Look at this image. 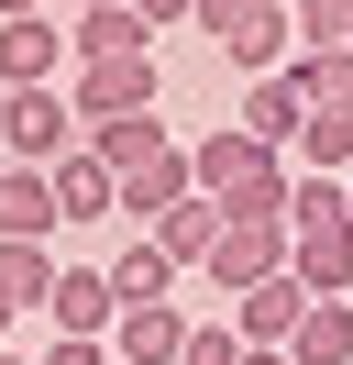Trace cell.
<instances>
[{
	"label": "cell",
	"mask_w": 353,
	"mask_h": 365,
	"mask_svg": "<svg viewBox=\"0 0 353 365\" xmlns=\"http://www.w3.org/2000/svg\"><path fill=\"white\" fill-rule=\"evenodd\" d=\"M287 365H353V299H309L287 332Z\"/></svg>",
	"instance_id": "16"
},
{
	"label": "cell",
	"mask_w": 353,
	"mask_h": 365,
	"mask_svg": "<svg viewBox=\"0 0 353 365\" xmlns=\"http://www.w3.org/2000/svg\"><path fill=\"white\" fill-rule=\"evenodd\" d=\"M298 310H309V288H298V277H254V288L232 299V343H243V354H287Z\"/></svg>",
	"instance_id": "4"
},
{
	"label": "cell",
	"mask_w": 353,
	"mask_h": 365,
	"mask_svg": "<svg viewBox=\"0 0 353 365\" xmlns=\"http://www.w3.org/2000/svg\"><path fill=\"white\" fill-rule=\"evenodd\" d=\"M342 222H353V178H342Z\"/></svg>",
	"instance_id": "29"
},
{
	"label": "cell",
	"mask_w": 353,
	"mask_h": 365,
	"mask_svg": "<svg viewBox=\"0 0 353 365\" xmlns=\"http://www.w3.org/2000/svg\"><path fill=\"white\" fill-rule=\"evenodd\" d=\"M176 343H188V310H176V299L110 321V365H176Z\"/></svg>",
	"instance_id": "9"
},
{
	"label": "cell",
	"mask_w": 353,
	"mask_h": 365,
	"mask_svg": "<svg viewBox=\"0 0 353 365\" xmlns=\"http://www.w3.org/2000/svg\"><path fill=\"white\" fill-rule=\"evenodd\" d=\"M287 89H298V111H353V45H298Z\"/></svg>",
	"instance_id": "12"
},
{
	"label": "cell",
	"mask_w": 353,
	"mask_h": 365,
	"mask_svg": "<svg viewBox=\"0 0 353 365\" xmlns=\"http://www.w3.org/2000/svg\"><path fill=\"white\" fill-rule=\"evenodd\" d=\"M66 56L78 67H110V56H154V34L132 23V0H110V11H78L66 23Z\"/></svg>",
	"instance_id": "11"
},
{
	"label": "cell",
	"mask_w": 353,
	"mask_h": 365,
	"mask_svg": "<svg viewBox=\"0 0 353 365\" xmlns=\"http://www.w3.org/2000/svg\"><path fill=\"white\" fill-rule=\"evenodd\" d=\"M33 365H110V343H44Z\"/></svg>",
	"instance_id": "26"
},
{
	"label": "cell",
	"mask_w": 353,
	"mask_h": 365,
	"mask_svg": "<svg viewBox=\"0 0 353 365\" xmlns=\"http://www.w3.org/2000/svg\"><path fill=\"white\" fill-rule=\"evenodd\" d=\"M132 23H144V34H166V23H188V0H132Z\"/></svg>",
	"instance_id": "27"
},
{
	"label": "cell",
	"mask_w": 353,
	"mask_h": 365,
	"mask_svg": "<svg viewBox=\"0 0 353 365\" xmlns=\"http://www.w3.org/2000/svg\"><path fill=\"white\" fill-rule=\"evenodd\" d=\"M78 155H100L110 178H122V166L166 155V122H154V111H132V122H88V133H78Z\"/></svg>",
	"instance_id": "19"
},
{
	"label": "cell",
	"mask_w": 353,
	"mask_h": 365,
	"mask_svg": "<svg viewBox=\"0 0 353 365\" xmlns=\"http://www.w3.org/2000/svg\"><path fill=\"white\" fill-rule=\"evenodd\" d=\"M287 277H298L309 299H353V222H309V232H287Z\"/></svg>",
	"instance_id": "7"
},
{
	"label": "cell",
	"mask_w": 353,
	"mask_h": 365,
	"mask_svg": "<svg viewBox=\"0 0 353 365\" xmlns=\"http://www.w3.org/2000/svg\"><path fill=\"white\" fill-rule=\"evenodd\" d=\"M176 365H243L232 321H188V343H176Z\"/></svg>",
	"instance_id": "24"
},
{
	"label": "cell",
	"mask_w": 353,
	"mask_h": 365,
	"mask_svg": "<svg viewBox=\"0 0 353 365\" xmlns=\"http://www.w3.org/2000/svg\"><path fill=\"white\" fill-rule=\"evenodd\" d=\"M56 200H44V166H0V244H44Z\"/></svg>",
	"instance_id": "17"
},
{
	"label": "cell",
	"mask_w": 353,
	"mask_h": 365,
	"mask_svg": "<svg viewBox=\"0 0 353 365\" xmlns=\"http://www.w3.org/2000/svg\"><path fill=\"white\" fill-rule=\"evenodd\" d=\"M287 166L298 178H353V111H309L298 144H287Z\"/></svg>",
	"instance_id": "18"
},
{
	"label": "cell",
	"mask_w": 353,
	"mask_h": 365,
	"mask_svg": "<svg viewBox=\"0 0 353 365\" xmlns=\"http://www.w3.org/2000/svg\"><path fill=\"white\" fill-rule=\"evenodd\" d=\"M221 56H232L243 78H287V56H298V23H287V0H265V11H254V23H243Z\"/></svg>",
	"instance_id": "15"
},
{
	"label": "cell",
	"mask_w": 353,
	"mask_h": 365,
	"mask_svg": "<svg viewBox=\"0 0 353 365\" xmlns=\"http://www.w3.org/2000/svg\"><path fill=\"white\" fill-rule=\"evenodd\" d=\"M66 144H78L66 89H0V166H56Z\"/></svg>",
	"instance_id": "1"
},
{
	"label": "cell",
	"mask_w": 353,
	"mask_h": 365,
	"mask_svg": "<svg viewBox=\"0 0 353 365\" xmlns=\"http://www.w3.org/2000/svg\"><path fill=\"white\" fill-rule=\"evenodd\" d=\"M210 277L221 299H243L254 277H287V222H221V244H210Z\"/></svg>",
	"instance_id": "3"
},
{
	"label": "cell",
	"mask_w": 353,
	"mask_h": 365,
	"mask_svg": "<svg viewBox=\"0 0 353 365\" xmlns=\"http://www.w3.org/2000/svg\"><path fill=\"white\" fill-rule=\"evenodd\" d=\"M56 67H66V23H44V11L0 23V89H56Z\"/></svg>",
	"instance_id": "8"
},
{
	"label": "cell",
	"mask_w": 353,
	"mask_h": 365,
	"mask_svg": "<svg viewBox=\"0 0 353 365\" xmlns=\"http://www.w3.org/2000/svg\"><path fill=\"white\" fill-rule=\"evenodd\" d=\"M44 200H56V222H110V166L66 144V155L44 166Z\"/></svg>",
	"instance_id": "10"
},
{
	"label": "cell",
	"mask_w": 353,
	"mask_h": 365,
	"mask_svg": "<svg viewBox=\"0 0 353 365\" xmlns=\"http://www.w3.org/2000/svg\"><path fill=\"white\" fill-rule=\"evenodd\" d=\"M100 277H110V299H122V310H154V299H176V266H166L154 244H122Z\"/></svg>",
	"instance_id": "20"
},
{
	"label": "cell",
	"mask_w": 353,
	"mask_h": 365,
	"mask_svg": "<svg viewBox=\"0 0 353 365\" xmlns=\"http://www.w3.org/2000/svg\"><path fill=\"white\" fill-rule=\"evenodd\" d=\"M144 244H154V255H166V266H176V277H188V266H210V244H221V210H210V200H199V188H188V200H176V210H166V222H154V232H144Z\"/></svg>",
	"instance_id": "13"
},
{
	"label": "cell",
	"mask_w": 353,
	"mask_h": 365,
	"mask_svg": "<svg viewBox=\"0 0 353 365\" xmlns=\"http://www.w3.org/2000/svg\"><path fill=\"white\" fill-rule=\"evenodd\" d=\"M44 310H56V343H110V321H122V299H110L100 266H56V288H44Z\"/></svg>",
	"instance_id": "5"
},
{
	"label": "cell",
	"mask_w": 353,
	"mask_h": 365,
	"mask_svg": "<svg viewBox=\"0 0 353 365\" xmlns=\"http://www.w3.org/2000/svg\"><path fill=\"white\" fill-rule=\"evenodd\" d=\"M188 200V144H166V155H144V166H122V178H110V210H122V222H166V210Z\"/></svg>",
	"instance_id": "6"
},
{
	"label": "cell",
	"mask_w": 353,
	"mask_h": 365,
	"mask_svg": "<svg viewBox=\"0 0 353 365\" xmlns=\"http://www.w3.org/2000/svg\"><path fill=\"white\" fill-rule=\"evenodd\" d=\"M0 365H33V354H0Z\"/></svg>",
	"instance_id": "33"
},
{
	"label": "cell",
	"mask_w": 353,
	"mask_h": 365,
	"mask_svg": "<svg viewBox=\"0 0 353 365\" xmlns=\"http://www.w3.org/2000/svg\"><path fill=\"white\" fill-rule=\"evenodd\" d=\"M44 288H56V244H0V310H44Z\"/></svg>",
	"instance_id": "21"
},
{
	"label": "cell",
	"mask_w": 353,
	"mask_h": 365,
	"mask_svg": "<svg viewBox=\"0 0 353 365\" xmlns=\"http://www.w3.org/2000/svg\"><path fill=\"white\" fill-rule=\"evenodd\" d=\"M154 100H166V67H154V56H110V67H78V100H66V111H78V133H88V122H132V111H154Z\"/></svg>",
	"instance_id": "2"
},
{
	"label": "cell",
	"mask_w": 353,
	"mask_h": 365,
	"mask_svg": "<svg viewBox=\"0 0 353 365\" xmlns=\"http://www.w3.org/2000/svg\"><path fill=\"white\" fill-rule=\"evenodd\" d=\"M243 365H287V354H243Z\"/></svg>",
	"instance_id": "30"
},
{
	"label": "cell",
	"mask_w": 353,
	"mask_h": 365,
	"mask_svg": "<svg viewBox=\"0 0 353 365\" xmlns=\"http://www.w3.org/2000/svg\"><path fill=\"white\" fill-rule=\"evenodd\" d=\"M78 11H110V0H78Z\"/></svg>",
	"instance_id": "32"
},
{
	"label": "cell",
	"mask_w": 353,
	"mask_h": 365,
	"mask_svg": "<svg viewBox=\"0 0 353 365\" xmlns=\"http://www.w3.org/2000/svg\"><path fill=\"white\" fill-rule=\"evenodd\" d=\"M22 11H44V0H0V23H22Z\"/></svg>",
	"instance_id": "28"
},
{
	"label": "cell",
	"mask_w": 353,
	"mask_h": 365,
	"mask_svg": "<svg viewBox=\"0 0 353 365\" xmlns=\"http://www.w3.org/2000/svg\"><path fill=\"white\" fill-rule=\"evenodd\" d=\"M309 222H342V178H287V232Z\"/></svg>",
	"instance_id": "23"
},
{
	"label": "cell",
	"mask_w": 353,
	"mask_h": 365,
	"mask_svg": "<svg viewBox=\"0 0 353 365\" xmlns=\"http://www.w3.org/2000/svg\"><path fill=\"white\" fill-rule=\"evenodd\" d=\"M298 89H287V78H243V111H232V133H254V144H276V155H287V144H298Z\"/></svg>",
	"instance_id": "14"
},
{
	"label": "cell",
	"mask_w": 353,
	"mask_h": 365,
	"mask_svg": "<svg viewBox=\"0 0 353 365\" xmlns=\"http://www.w3.org/2000/svg\"><path fill=\"white\" fill-rule=\"evenodd\" d=\"M0 343H11V310H0Z\"/></svg>",
	"instance_id": "31"
},
{
	"label": "cell",
	"mask_w": 353,
	"mask_h": 365,
	"mask_svg": "<svg viewBox=\"0 0 353 365\" xmlns=\"http://www.w3.org/2000/svg\"><path fill=\"white\" fill-rule=\"evenodd\" d=\"M298 45H353V0H287Z\"/></svg>",
	"instance_id": "22"
},
{
	"label": "cell",
	"mask_w": 353,
	"mask_h": 365,
	"mask_svg": "<svg viewBox=\"0 0 353 365\" xmlns=\"http://www.w3.org/2000/svg\"><path fill=\"white\" fill-rule=\"evenodd\" d=\"M254 11H265V0H188V23H199V34H221V45H232Z\"/></svg>",
	"instance_id": "25"
}]
</instances>
